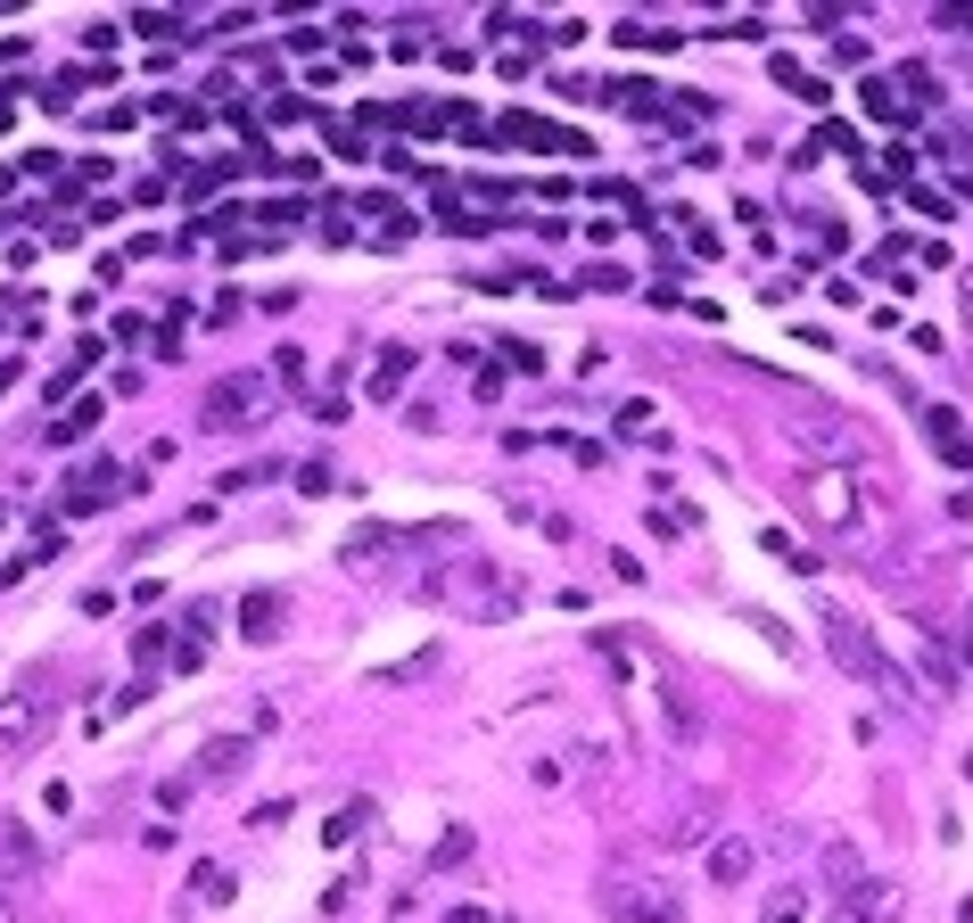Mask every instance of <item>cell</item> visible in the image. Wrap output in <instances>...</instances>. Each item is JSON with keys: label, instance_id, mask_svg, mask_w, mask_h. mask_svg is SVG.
I'll list each match as a JSON object with an SVG mask.
<instances>
[{"label": "cell", "instance_id": "obj_1", "mask_svg": "<svg viewBox=\"0 0 973 923\" xmlns=\"http://www.w3.org/2000/svg\"><path fill=\"white\" fill-rule=\"evenodd\" d=\"M816 626H825V643H833V659H842L858 685H883L891 701H908V676H899V659L875 643V626H866L858 611H842V602H816Z\"/></svg>", "mask_w": 973, "mask_h": 923}, {"label": "cell", "instance_id": "obj_2", "mask_svg": "<svg viewBox=\"0 0 973 923\" xmlns=\"http://www.w3.org/2000/svg\"><path fill=\"white\" fill-rule=\"evenodd\" d=\"M429 602H446V611H462V619H487V626L520 611V594H512V569L479 561V552H462L455 569H438V578H429Z\"/></svg>", "mask_w": 973, "mask_h": 923}, {"label": "cell", "instance_id": "obj_3", "mask_svg": "<svg viewBox=\"0 0 973 923\" xmlns=\"http://www.w3.org/2000/svg\"><path fill=\"white\" fill-rule=\"evenodd\" d=\"M595 908L611 923H676L685 915V891H676L669 874H644V866H611V874L595 882Z\"/></svg>", "mask_w": 973, "mask_h": 923}, {"label": "cell", "instance_id": "obj_4", "mask_svg": "<svg viewBox=\"0 0 973 923\" xmlns=\"http://www.w3.org/2000/svg\"><path fill=\"white\" fill-rule=\"evenodd\" d=\"M792 503H801V519L809 528H858V470H833V462H816V470H792Z\"/></svg>", "mask_w": 973, "mask_h": 923}, {"label": "cell", "instance_id": "obj_5", "mask_svg": "<svg viewBox=\"0 0 973 923\" xmlns=\"http://www.w3.org/2000/svg\"><path fill=\"white\" fill-rule=\"evenodd\" d=\"M272 405H281V396H272V379L265 372H223L215 388H206V429H265L272 421Z\"/></svg>", "mask_w": 973, "mask_h": 923}, {"label": "cell", "instance_id": "obj_6", "mask_svg": "<svg viewBox=\"0 0 973 923\" xmlns=\"http://www.w3.org/2000/svg\"><path fill=\"white\" fill-rule=\"evenodd\" d=\"M792 438L825 446L833 470H866V462H875V438H866L858 421H842V412H825V405H816V412H792Z\"/></svg>", "mask_w": 973, "mask_h": 923}, {"label": "cell", "instance_id": "obj_7", "mask_svg": "<svg viewBox=\"0 0 973 923\" xmlns=\"http://www.w3.org/2000/svg\"><path fill=\"white\" fill-rule=\"evenodd\" d=\"M908 915V891H899L891 874H866L842 891V908H833V923H899Z\"/></svg>", "mask_w": 973, "mask_h": 923}, {"label": "cell", "instance_id": "obj_8", "mask_svg": "<svg viewBox=\"0 0 973 923\" xmlns=\"http://www.w3.org/2000/svg\"><path fill=\"white\" fill-rule=\"evenodd\" d=\"M256 742H265V734H215L199 751V768H190V783H239L248 759H256Z\"/></svg>", "mask_w": 973, "mask_h": 923}, {"label": "cell", "instance_id": "obj_9", "mask_svg": "<svg viewBox=\"0 0 973 923\" xmlns=\"http://www.w3.org/2000/svg\"><path fill=\"white\" fill-rule=\"evenodd\" d=\"M125 486H132L125 470H108V462H83L75 479H66V512H99V503H116Z\"/></svg>", "mask_w": 973, "mask_h": 923}, {"label": "cell", "instance_id": "obj_10", "mask_svg": "<svg viewBox=\"0 0 973 923\" xmlns=\"http://www.w3.org/2000/svg\"><path fill=\"white\" fill-rule=\"evenodd\" d=\"M751 874H759V841L726 833V841L709 849V882H718V891H735V882H751Z\"/></svg>", "mask_w": 973, "mask_h": 923}, {"label": "cell", "instance_id": "obj_11", "mask_svg": "<svg viewBox=\"0 0 973 923\" xmlns=\"http://www.w3.org/2000/svg\"><path fill=\"white\" fill-rule=\"evenodd\" d=\"M924 429H932V446L949 454V470H973V438H965V421L949 405H924Z\"/></svg>", "mask_w": 973, "mask_h": 923}, {"label": "cell", "instance_id": "obj_12", "mask_svg": "<svg viewBox=\"0 0 973 923\" xmlns=\"http://www.w3.org/2000/svg\"><path fill=\"white\" fill-rule=\"evenodd\" d=\"M42 726H50V693H33V701H9L0 709V742H42Z\"/></svg>", "mask_w": 973, "mask_h": 923}, {"label": "cell", "instance_id": "obj_13", "mask_svg": "<svg viewBox=\"0 0 973 923\" xmlns=\"http://www.w3.org/2000/svg\"><path fill=\"white\" fill-rule=\"evenodd\" d=\"M33 866H42V841H33L25 825H0V882H9V874H33Z\"/></svg>", "mask_w": 973, "mask_h": 923}, {"label": "cell", "instance_id": "obj_14", "mask_svg": "<svg viewBox=\"0 0 973 923\" xmlns=\"http://www.w3.org/2000/svg\"><path fill=\"white\" fill-rule=\"evenodd\" d=\"M239 626H248L256 643H272V626H281V594H272V586H256V594L239 602Z\"/></svg>", "mask_w": 973, "mask_h": 923}, {"label": "cell", "instance_id": "obj_15", "mask_svg": "<svg viewBox=\"0 0 973 923\" xmlns=\"http://www.w3.org/2000/svg\"><path fill=\"white\" fill-rule=\"evenodd\" d=\"M405 372H413V346H388V355L372 363V396H379V405H388V396L405 388Z\"/></svg>", "mask_w": 973, "mask_h": 923}, {"label": "cell", "instance_id": "obj_16", "mask_svg": "<svg viewBox=\"0 0 973 923\" xmlns=\"http://www.w3.org/2000/svg\"><path fill=\"white\" fill-rule=\"evenodd\" d=\"M825 882H833V891L866 882V866H858V849H849V841H833V849H825Z\"/></svg>", "mask_w": 973, "mask_h": 923}, {"label": "cell", "instance_id": "obj_17", "mask_svg": "<svg viewBox=\"0 0 973 923\" xmlns=\"http://www.w3.org/2000/svg\"><path fill=\"white\" fill-rule=\"evenodd\" d=\"M462 866H471V833H446L438 858H429V874H462Z\"/></svg>", "mask_w": 973, "mask_h": 923}, {"label": "cell", "instance_id": "obj_18", "mask_svg": "<svg viewBox=\"0 0 973 923\" xmlns=\"http://www.w3.org/2000/svg\"><path fill=\"white\" fill-rule=\"evenodd\" d=\"M866 108L883 116V125H908V108H899V92H891V75H875L866 83Z\"/></svg>", "mask_w": 973, "mask_h": 923}, {"label": "cell", "instance_id": "obj_19", "mask_svg": "<svg viewBox=\"0 0 973 923\" xmlns=\"http://www.w3.org/2000/svg\"><path fill=\"white\" fill-rule=\"evenodd\" d=\"M801 915H809L801 891H776V899H768V923H801Z\"/></svg>", "mask_w": 973, "mask_h": 923}, {"label": "cell", "instance_id": "obj_20", "mask_svg": "<svg viewBox=\"0 0 973 923\" xmlns=\"http://www.w3.org/2000/svg\"><path fill=\"white\" fill-rule=\"evenodd\" d=\"M92 421H99V396H92V405H75V412H66L58 429H50V438H83V429H92Z\"/></svg>", "mask_w": 973, "mask_h": 923}, {"label": "cell", "instance_id": "obj_21", "mask_svg": "<svg viewBox=\"0 0 973 923\" xmlns=\"http://www.w3.org/2000/svg\"><path fill=\"white\" fill-rule=\"evenodd\" d=\"M932 149H941V157H965V149H973V125H949V132H932Z\"/></svg>", "mask_w": 973, "mask_h": 923}, {"label": "cell", "instance_id": "obj_22", "mask_svg": "<svg viewBox=\"0 0 973 923\" xmlns=\"http://www.w3.org/2000/svg\"><path fill=\"white\" fill-rule=\"evenodd\" d=\"M916 659H924V676H932V685H958V668H949V659L932 652V643H916Z\"/></svg>", "mask_w": 973, "mask_h": 923}, {"label": "cell", "instance_id": "obj_23", "mask_svg": "<svg viewBox=\"0 0 973 923\" xmlns=\"http://www.w3.org/2000/svg\"><path fill=\"white\" fill-rule=\"evenodd\" d=\"M190 882H199V899H232V874H215V866H199Z\"/></svg>", "mask_w": 973, "mask_h": 923}, {"label": "cell", "instance_id": "obj_24", "mask_svg": "<svg viewBox=\"0 0 973 923\" xmlns=\"http://www.w3.org/2000/svg\"><path fill=\"white\" fill-rule=\"evenodd\" d=\"M958 305H965V330H973V256L958 265Z\"/></svg>", "mask_w": 973, "mask_h": 923}, {"label": "cell", "instance_id": "obj_25", "mask_svg": "<svg viewBox=\"0 0 973 923\" xmlns=\"http://www.w3.org/2000/svg\"><path fill=\"white\" fill-rule=\"evenodd\" d=\"M446 923H487V908H455V915H446Z\"/></svg>", "mask_w": 973, "mask_h": 923}, {"label": "cell", "instance_id": "obj_26", "mask_svg": "<svg viewBox=\"0 0 973 923\" xmlns=\"http://www.w3.org/2000/svg\"><path fill=\"white\" fill-rule=\"evenodd\" d=\"M0 923H17V908H9V891H0Z\"/></svg>", "mask_w": 973, "mask_h": 923}]
</instances>
